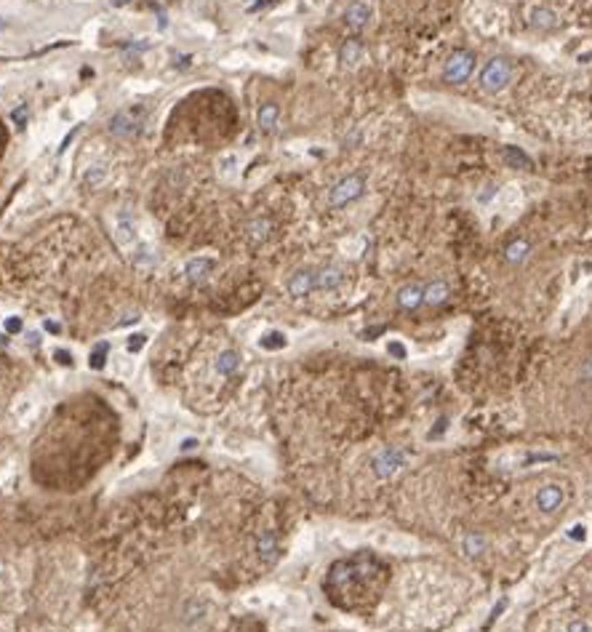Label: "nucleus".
I'll use <instances>...</instances> for the list:
<instances>
[{"label":"nucleus","mask_w":592,"mask_h":632,"mask_svg":"<svg viewBox=\"0 0 592 632\" xmlns=\"http://www.w3.org/2000/svg\"><path fill=\"white\" fill-rule=\"evenodd\" d=\"M507 608H510V598L504 595V598H499V603L493 606V611H491V619L486 622V630H491V627H493V622H496V619H499V616H502V613H504Z\"/></svg>","instance_id":"23"},{"label":"nucleus","mask_w":592,"mask_h":632,"mask_svg":"<svg viewBox=\"0 0 592 632\" xmlns=\"http://www.w3.org/2000/svg\"><path fill=\"white\" fill-rule=\"evenodd\" d=\"M363 193H366V179L352 173V176H345L342 182H336V184L331 187L328 203H331L334 208H345V206H349L352 200H358Z\"/></svg>","instance_id":"3"},{"label":"nucleus","mask_w":592,"mask_h":632,"mask_svg":"<svg viewBox=\"0 0 592 632\" xmlns=\"http://www.w3.org/2000/svg\"><path fill=\"white\" fill-rule=\"evenodd\" d=\"M371 19V5L369 3H363V0H355V3H349L345 11V22L352 29H360V27H366Z\"/></svg>","instance_id":"11"},{"label":"nucleus","mask_w":592,"mask_h":632,"mask_svg":"<svg viewBox=\"0 0 592 632\" xmlns=\"http://www.w3.org/2000/svg\"><path fill=\"white\" fill-rule=\"evenodd\" d=\"M558 14L547 5H534L531 14H528V27L536 29V32H550V29H558Z\"/></svg>","instance_id":"7"},{"label":"nucleus","mask_w":592,"mask_h":632,"mask_svg":"<svg viewBox=\"0 0 592 632\" xmlns=\"http://www.w3.org/2000/svg\"><path fill=\"white\" fill-rule=\"evenodd\" d=\"M502 158H504V163L510 166V169L515 171H531L534 169V160L520 149V147L515 145H507L504 149H502Z\"/></svg>","instance_id":"14"},{"label":"nucleus","mask_w":592,"mask_h":632,"mask_svg":"<svg viewBox=\"0 0 592 632\" xmlns=\"http://www.w3.org/2000/svg\"><path fill=\"white\" fill-rule=\"evenodd\" d=\"M27 115H29V112H27V104H22V107H16V110L11 112V121L16 123L19 128H25V125H27Z\"/></svg>","instance_id":"25"},{"label":"nucleus","mask_w":592,"mask_h":632,"mask_svg":"<svg viewBox=\"0 0 592 632\" xmlns=\"http://www.w3.org/2000/svg\"><path fill=\"white\" fill-rule=\"evenodd\" d=\"M53 358H56V361H59L62 365L73 363V355H70V352H64V350H56V352H53Z\"/></svg>","instance_id":"34"},{"label":"nucleus","mask_w":592,"mask_h":632,"mask_svg":"<svg viewBox=\"0 0 592 632\" xmlns=\"http://www.w3.org/2000/svg\"><path fill=\"white\" fill-rule=\"evenodd\" d=\"M496 193H499V190H496V184H489V187H483V193H478V203H480V206H483V203H491L493 195H496Z\"/></svg>","instance_id":"27"},{"label":"nucleus","mask_w":592,"mask_h":632,"mask_svg":"<svg viewBox=\"0 0 592 632\" xmlns=\"http://www.w3.org/2000/svg\"><path fill=\"white\" fill-rule=\"evenodd\" d=\"M5 331H8V334H19V331H22V320H19V317H8V320H5Z\"/></svg>","instance_id":"33"},{"label":"nucleus","mask_w":592,"mask_h":632,"mask_svg":"<svg viewBox=\"0 0 592 632\" xmlns=\"http://www.w3.org/2000/svg\"><path fill=\"white\" fill-rule=\"evenodd\" d=\"M75 134H77V128H73V131H70V136H64V142H62V147H59V152H64V149L70 147V142H73Z\"/></svg>","instance_id":"35"},{"label":"nucleus","mask_w":592,"mask_h":632,"mask_svg":"<svg viewBox=\"0 0 592 632\" xmlns=\"http://www.w3.org/2000/svg\"><path fill=\"white\" fill-rule=\"evenodd\" d=\"M217 269V259H208V256H197V259H190L187 267H184V275L193 280V283H203L211 272Z\"/></svg>","instance_id":"9"},{"label":"nucleus","mask_w":592,"mask_h":632,"mask_svg":"<svg viewBox=\"0 0 592 632\" xmlns=\"http://www.w3.org/2000/svg\"><path fill=\"white\" fill-rule=\"evenodd\" d=\"M563 632H566V630H563Z\"/></svg>","instance_id":"41"},{"label":"nucleus","mask_w":592,"mask_h":632,"mask_svg":"<svg viewBox=\"0 0 592 632\" xmlns=\"http://www.w3.org/2000/svg\"><path fill=\"white\" fill-rule=\"evenodd\" d=\"M3 27H5V19H0V29H3Z\"/></svg>","instance_id":"40"},{"label":"nucleus","mask_w":592,"mask_h":632,"mask_svg":"<svg viewBox=\"0 0 592 632\" xmlns=\"http://www.w3.org/2000/svg\"><path fill=\"white\" fill-rule=\"evenodd\" d=\"M43 326H46V331H51V334H59V331H62V328H59V323H53V320H46Z\"/></svg>","instance_id":"36"},{"label":"nucleus","mask_w":592,"mask_h":632,"mask_svg":"<svg viewBox=\"0 0 592 632\" xmlns=\"http://www.w3.org/2000/svg\"><path fill=\"white\" fill-rule=\"evenodd\" d=\"M448 293H451V289H448L445 280H432V283L424 286V304L438 307V304H443L445 299H448Z\"/></svg>","instance_id":"15"},{"label":"nucleus","mask_w":592,"mask_h":632,"mask_svg":"<svg viewBox=\"0 0 592 632\" xmlns=\"http://www.w3.org/2000/svg\"><path fill=\"white\" fill-rule=\"evenodd\" d=\"M145 344H147V337H145V334H134V337L128 339V352H139Z\"/></svg>","instance_id":"26"},{"label":"nucleus","mask_w":592,"mask_h":632,"mask_svg":"<svg viewBox=\"0 0 592 632\" xmlns=\"http://www.w3.org/2000/svg\"><path fill=\"white\" fill-rule=\"evenodd\" d=\"M475 64H478V56H475L469 49L454 51V53L445 59L443 80L448 86H462L465 80H469V75L475 73Z\"/></svg>","instance_id":"2"},{"label":"nucleus","mask_w":592,"mask_h":632,"mask_svg":"<svg viewBox=\"0 0 592 632\" xmlns=\"http://www.w3.org/2000/svg\"><path fill=\"white\" fill-rule=\"evenodd\" d=\"M125 3H131V0H112V5H125Z\"/></svg>","instance_id":"39"},{"label":"nucleus","mask_w":592,"mask_h":632,"mask_svg":"<svg viewBox=\"0 0 592 632\" xmlns=\"http://www.w3.org/2000/svg\"><path fill=\"white\" fill-rule=\"evenodd\" d=\"M568 539H574V542H584V539H587V528H584L582 523H576V526L568 531Z\"/></svg>","instance_id":"30"},{"label":"nucleus","mask_w":592,"mask_h":632,"mask_svg":"<svg viewBox=\"0 0 592 632\" xmlns=\"http://www.w3.org/2000/svg\"><path fill=\"white\" fill-rule=\"evenodd\" d=\"M566 632H592V627L584 622V619H574V622L566 627Z\"/></svg>","instance_id":"31"},{"label":"nucleus","mask_w":592,"mask_h":632,"mask_svg":"<svg viewBox=\"0 0 592 632\" xmlns=\"http://www.w3.org/2000/svg\"><path fill=\"white\" fill-rule=\"evenodd\" d=\"M421 304H424V289L417 286V283L403 286V289L397 291V307H400V310H417Z\"/></svg>","instance_id":"13"},{"label":"nucleus","mask_w":592,"mask_h":632,"mask_svg":"<svg viewBox=\"0 0 592 632\" xmlns=\"http://www.w3.org/2000/svg\"><path fill=\"white\" fill-rule=\"evenodd\" d=\"M256 552H259V558L264 560V563H272V560L278 558V539H275L272 531H262L259 534V539H256Z\"/></svg>","instance_id":"16"},{"label":"nucleus","mask_w":592,"mask_h":632,"mask_svg":"<svg viewBox=\"0 0 592 632\" xmlns=\"http://www.w3.org/2000/svg\"><path fill=\"white\" fill-rule=\"evenodd\" d=\"M558 457L555 454H531L528 459H526V464H534V462H555Z\"/></svg>","instance_id":"32"},{"label":"nucleus","mask_w":592,"mask_h":632,"mask_svg":"<svg viewBox=\"0 0 592 632\" xmlns=\"http://www.w3.org/2000/svg\"><path fill=\"white\" fill-rule=\"evenodd\" d=\"M193 448H197V440L187 438L184 443H182V451H193Z\"/></svg>","instance_id":"37"},{"label":"nucleus","mask_w":592,"mask_h":632,"mask_svg":"<svg viewBox=\"0 0 592 632\" xmlns=\"http://www.w3.org/2000/svg\"><path fill=\"white\" fill-rule=\"evenodd\" d=\"M590 59H592V53H582V56H579V62H582V64H587Z\"/></svg>","instance_id":"38"},{"label":"nucleus","mask_w":592,"mask_h":632,"mask_svg":"<svg viewBox=\"0 0 592 632\" xmlns=\"http://www.w3.org/2000/svg\"><path fill=\"white\" fill-rule=\"evenodd\" d=\"M486 547H489L486 536L478 534V531H469V534L462 539V550H465L467 558H480V555L486 552Z\"/></svg>","instance_id":"18"},{"label":"nucleus","mask_w":592,"mask_h":632,"mask_svg":"<svg viewBox=\"0 0 592 632\" xmlns=\"http://www.w3.org/2000/svg\"><path fill=\"white\" fill-rule=\"evenodd\" d=\"M387 352H390L393 358H397V361H406V347L397 344V341H390V344H387Z\"/></svg>","instance_id":"28"},{"label":"nucleus","mask_w":592,"mask_h":632,"mask_svg":"<svg viewBox=\"0 0 592 632\" xmlns=\"http://www.w3.org/2000/svg\"><path fill=\"white\" fill-rule=\"evenodd\" d=\"M339 59H342V64H345V67H355V64L363 59V43H360L358 38L345 40V46H342V51H339Z\"/></svg>","instance_id":"17"},{"label":"nucleus","mask_w":592,"mask_h":632,"mask_svg":"<svg viewBox=\"0 0 592 632\" xmlns=\"http://www.w3.org/2000/svg\"><path fill=\"white\" fill-rule=\"evenodd\" d=\"M104 358H107V344H99L88 363H91V368H104Z\"/></svg>","instance_id":"24"},{"label":"nucleus","mask_w":592,"mask_h":632,"mask_svg":"<svg viewBox=\"0 0 592 632\" xmlns=\"http://www.w3.org/2000/svg\"><path fill=\"white\" fill-rule=\"evenodd\" d=\"M288 291H291V296H307L310 291H315V272L312 269H299L288 280Z\"/></svg>","instance_id":"12"},{"label":"nucleus","mask_w":592,"mask_h":632,"mask_svg":"<svg viewBox=\"0 0 592 632\" xmlns=\"http://www.w3.org/2000/svg\"><path fill=\"white\" fill-rule=\"evenodd\" d=\"M238 365H241V355L232 352V350H224L222 355H219V361H217V371H219L222 376H230Z\"/></svg>","instance_id":"20"},{"label":"nucleus","mask_w":592,"mask_h":632,"mask_svg":"<svg viewBox=\"0 0 592 632\" xmlns=\"http://www.w3.org/2000/svg\"><path fill=\"white\" fill-rule=\"evenodd\" d=\"M345 283V272L339 267H323L315 272V289L318 291H336Z\"/></svg>","instance_id":"10"},{"label":"nucleus","mask_w":592,"mask_h":632,"mask_svg":"<svg viewBox=\"0 0 592 632\" xmlns=\"http://www.w3.org/2000/svg\"><path fill=\"white\" fill-rule=\"evenodd\" d=\"M262 347L264 350H278V347H286V337L280 331H270L264 339H262Z\"/></svg>","instance_id":"22"},{"label":"nucleus","mask_w":592,"mask_h":632,"mask_svg":"<svg viewBox=\"0 0 592 632\" xmlns=\"http://www.w3.org/2000/svg\"><path fill=\"white\" fill-rule=\"evenodd\" d=\"M566 502V491L558 483H547L536 491V507L542 512H555L560 510V505Z\"/></svg>","instance_id":"6"},{"label":"nucleus","mask_w":592,"mask_h":632,"mask_svg":"<svg viewBox=\"0 0 592 632\" xmlns=\"http://www.w3.org/2000/svg\"><path fill=\"white\" fill-rule=\"evenodd\" d=\"M403 462H406V454L400 448H384L371 459V470H373L376 478L384 481V478H393L395 472L403 467Z\"/></svg>","instance_id":"4"},{"label":"nucleus","mask_w":592,"mask_h":632,"mask_svg":"<svg viewBox=\"0 0 592 632\" xmlns=\"http://www.w3.org/2000/svg\"><path fill=\"white\" fill-rule=\"evenodd\" d=\"M270 230H272L270 219H254L251 221V235H254V241H267Z\"/></svg>","instance_id":"21"},{"label":"nucleus","mask_w":592,"mask_h":632,"mask_svg":"<svg viewBox=\"0 0 592 632\" xmlns=\"http://www.w3.org/2000/svg\"><path fill=\"white\" fill-rule=\"evenodd\" d=\"M579 374H582V379L584 382H592V352L582 361V368H579Z\"/></svg>","instance_id":"29"},{"label":"nucleus","mask_w":592,"mask_h":632,"mask_svg":"<svg viewBox=\"0 0 592 632\" xmlns=\"http://www.w3.org/2000/svg\"><path fill=\"white\" fill-rule=\"evenodd\" d=\"M502 256H504V262H507L510 267H518V265H523V262L531 256V241H528V238H515V241H510V243L504 245Z\"/></svg>","instance_id":"8"},{"label":"nucleus","mask_w":592,"mask_h":632,"mask_svg":"<svg viewBox=\"0 0 592 632\" xmlns=\"http://www.w3.org/2000/svg\"><path fill=\"white\" fill-rule=\"evenodd\" d=\"M278 115H280V110H278V104H264L262 110H259V128L262 131H275V125H278Z\"/></svg>","instance_id":"19"},{"label":"nucleus","mask_w":592,"mask_h":632,"mask_svg":"<svg viewBox=\"0 0 592 632\" xmlns=\"http://www.w3.org/2000/svg\"><path fill=\"white\" fill-rule=\"evenodd\" d=\"M510 77H513V62L507 56H493L480 70V88L486 94H499L507 88Z\"/></svg>","instance_id":"1"},{"label":"nucleus","mask_w":592,"mask_h":632,"mask_svg":"<svg viewBox=\"0 0 592 632\" xmlns=\"http://www.w3.org/2000/svg\"><path fill=\"white\" fill-rule=\"evenodd\" d=\"M139 125H142L139 115H136L134 110H123V112H118V115L110 118V134L123 136V139H131V136L139 134Z\"/></svg>","instance_id":"5"}]
</instances>
